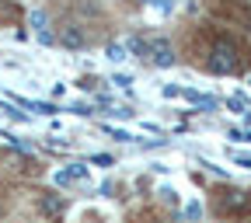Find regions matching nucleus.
<instances>
[{
	"label": "nucleus",
	"instance_id": "4",
	"mask_svg": "<svg viewBox=\"0 0 251 223\" xmlns=\"http://www.w3.org/2000/svg\"><path fill=\"white\" fill-rule=\"evenodd\" d=\"M213 14L234 28L251 31V4H244V0H220V4H213Z\"/></svg>",
	"mask_w": 251,
	"mask_h": 223
},
{
	"label": "nucleus",
	"instance_id": "2",
	"mask_svg": "<svg viewBox=\"0 0 251 223\" xmlns=\"http://www.w3.org/2000/svg\"><path fill=\"white\" fill-rule=\"evenodd\" d=\"M216 213L220 216H244V213H251V192H244V188H220L216 192Z\"/></svg>",
	"mask_w": 251,
	"mask_h": 223
},
{
	"label": "nucleus",
	"instance_id": "5",
	"mask_svg": "<svg viewBox=\"0 0 251 223\" xmlns=\"http://www.w3.org/2000/svg\"><path fill=\"white\" fill-rule=\"evenodd\" d=\"M39 213H42L49 223H59V216H63V199L52 196V192H42V196H39Z\"/></svg>",
	"mask_w": 251,
	"mask_h": 223
},
{
	"label": "nucleus",
	"instance_id": "10",
	"mask_svg": "<svg viewBox=\"0 0 251 223\" xmlns=\"http://www.w3.org/2000/svg\"><path fill=\"white\" fill-rule=\"evenodd\" d=\"M161 199L171 202V206H178V192H175V188H161Z\"/></svg>",
	"mask_w": 251,
	"mask_h": 223
},
{
	"label": "nucleus",
	"instance_id": "13",
	"mask_svg": "<svg viewBox=\"0 0 251 223\" xmlns=\"http://www.w3.org/2000/svg\"><path fill=\"white\" fill-rule=\"evenodd\" d=\"M91 161H94V164H112V157H108V153H94Z\"/></svg>",
	"mask_w": 251,
	"mask_h": 223
},
{
	"label": "nucleus",
	"instance_id": "9",
	"mask_svg": "<svg viewBox=\"0 0 251 223\" xmlns=\"http://www.w3.org/2000/svg\"><path fill=\"white\" fill-rule=\"evenodd\" d=\"M31 25H35L39 35H42V31H46V14H42V11H31Z\"/></svg>",
	"mask_w": 251,
	"mask_h": 223
},
{
	"label": "nucleus",
	"instance_id": "7",
	"mask_svg": "<svg viewBox=\"0 0 251 223\" xmlns=\"http://www.w3.org/2000/svg\"><path fill=\"white\" fill-rule=\"evenodd\" d=\"M77 181H87V164H67L56 171V185H77Z\"/></svg>",
	"mask_w": 251,
	"mask_h": 223
},
{
	"label": "nucleus",
	"instance_id": "6",
	"mask_svg": "<svg viewBox=\"0 0 251 223\" xmlns=\"http://www.w3.org/2000/svg\"><path fill=\"white\" fill-rule=\"evenodd\" d=\"M59 46H67V49H84V46H87V35H84L77 25H63V28H59Z\"/></svg>",
	"mask_w": 251,
	"mask_h": 223
},
{
	"label": "nucleus",
	"instance_id": "8",
	"mask_svg": "<svg viewBox=\"0 0 251 223\" xmlns=\"http://www.w3.org/2000/svg\"><path fill=\"white\" fill-rule=\"evenodd\" d=\"M108 59H112V63H122V59H126V46H122V42L108 46Z\"/></svg>",
	"mask_w": 251,
	"mask_h": 223
},
{
	"label": "nucleus",
	"instance_id": "11",
	"mask_svg": "<svg viewBox=\"0 0 251 223\" xmlns=\"http://www.w3.org/2000/svg\"><path fill=\"white\" fill-rule=\"evenodd\" d=\"M153 7H157V11H161V14H168V11L175 7V0H153Z\"/></svg>",
	"mask_w": 251,
	"mask_h": 223
},
{
	"label": "nucleus",
	"instance_id": "14",
	"mask_svg": "<svg viewBox=\"0 0 251 223\" xmlns=\"http://www.w3.org/2000/svg\"><path fill=\"white\" fill-rule=\"evenodd\" d=\"M248 84H251V77H248Z\"/></svg>",
	"mask_w": 251,
	"mask_h": 223
},
{
	"label": "nucleus",
	"instance_id": "1",
	"mask_svg": "<svg viewBox=\"0 0 251 223\" xmlns=\"http://www.w3.org/2000/svg\"><path fill=\"white\" fill-rule=\"evenodd\" d=\"M241 63H244V49H241L234 39H227V35H216V39H213L209 56H206V70H209V74H220V77L237 74Z\"/></svg>",
	"mask_w": 251,
	"mask_h": 223
},
{
	"label": "nucleus",
	"instance_id": "3",
	"mask_svg": "<svg viewBox=\"0 0 251 223\" xmlns=\"http://www.w3.org/2000/svg\"><path fill=\"white\" fill-rule=\"evenodd\" d=\"M133 49L150 63V67H171L175 63V49H171V42L168 39H147V42H133Z\"/></svg>",
	"mask_w": 251,
	"mask_h": 223
},
{
	"label": "nucleus",
	"instance_id": "12",
	"mask_svg": "<svg viewBox=\"0 0 251 223\" xmlns=\"http://www.w3.org/2000/svg\"><path fill=\"white\" fill-rule=\"evenodd\" d=\"M234 161L244 164V168H251V153H234Z\"/></svg>",
	"mask_w": 251,
	"mask_h": 223
}]
</instances>
